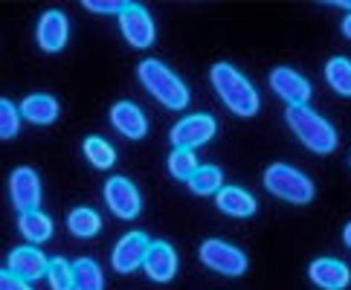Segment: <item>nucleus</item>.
<instances>
[{"mask_svg":"<svg viewBox=\"0 0 351 290\" xmlns=\"http://www.w3.org/2000/svg\"><path fill=\"white\" fill-rule=\"evenodd\" d=\"M209 82H212V87H215L218 99L235 113V117L253 119L258 113V108H261L258 90H256L253 82H250L241 70H235L230 64V61H218V64H212Z\"/></svg>","mask_w":351,"mask_h":290,"instance_id":"obj_1","label":"nucleus"},{"mask_svg":"<svg viewBox=\"0 0 351 290\" xmlns=\"http://www.w3.org/2000/svg\"><path fill=\"white\" fill-rule=\"evenodd\" d=\"M285 122L287 128L293 131V136L299 143H302L308 151H313V154L319 157H328L337 151V131L334 125L319 117L313 108L302 105V108H287L285 110Z\"/></svg>","mask_w":351,"mask_h":290,"instance_id":"obj_2","label":"nucleus"},{"mask_svg":"<svg viewBox=\"0 0 351 290\" xmlns=\"http://www.w3.org/2000/svg\"><path fill=\"white\" fill-rule=\"evenodd\" d=\"M136 79H140V84L145 87V90L169 110H183L186 105H189V99H192L189 87L183 84L180 75L174 70H169L157 58L140 61V67H136Z\"/></svg>","mask_w":351,"mask_h":290,"instance_id":"obj_3","label":"nucleus"},{"mask_svg":"<svg viewBox=\"0 0 351 290\" xmlns=\"http://www.w3.org/2000/svg\"><path fill=\"white\" fill-rule=\"evenodd\" d=\"M261 183H265V189L273 197L285 200V204H293V206H308V204H313V197H317L313 180L305 171L287 166V162H273V166H267Z\"/></svg>","mask_w":351,"mask_h":290,"instance_id":"obj_4","label":"nucleus"},{"mask_svg":"<svg viewBox=\"0 0 351 290\" xmlns=\"http://www.w3.org/2000/svg\"><path fill=\"white\" fill-rule=\"evenodd\" d=\"M197 258L206 270L221 273V276H244L250 264L244 250H238L230 241H221V238H206L197 250Z\"/></svg>","mask_w":351,"mask_h":290,"instance_id":"obj_5","label":"nucleus"},{"mask_svg":"<svg viewBox=\"0 0 351 290\" xmlns=\"http://www.w3.org/2000/svg\"><path fill=\"white\" fill-rule=\"evenodd\" d=\"M215 134H218L215 117H209V113H192V117H183L178 125H171L169 140H171L174 148L195 151L200 145H206Z\"/></svg>","mask_w":351,"mask_h":290,"instance_id":"obj_6","label":"nucleus"},{"mask_svg":"<svg viewBox=\"0 0 351 290\" xmlns=\"http://www.w3.org/2000/svg\"><path fill=\"white\" fill-rule=\"evenodd\" d=\"M119 32L134 49L152 47L157 38L154 18L148 15V9L143 3H125V9L119 12Z\"/></svg>","mask_w":351,"mask_h":290,"instance_id":"obj_7","label":"nucleus"},{"mask_svg":"<svg viewBox=\"0 0 351 290\" xmlns=\"http://www.w3.org/2000/svg\"><path fill=\"white\" fill-rule=\"evenodd\" d=\"M105 204L119 221H134L143 212L140 189L134 186V180L122 178V174H117V178H110L105 183Z\"/></svg>","mask_w":351,"mask_h":290,"instance_id":"obj_8","label":"nucleus"},{"mask_svg":"<svg viewBox=\"0 0 351 290\" xmlns=\"http://www.w3.org/2000/svg\"><path fill=\"white\" fill-rule=\"evenodd\" d=\"M270 90L282 99V102H287V108H302L311 102V82L305 79L302 73H296L291 67H276L270 70Z\"/></svg>","mask_w":351,"mask_h":290,"instance_id":"obj_9","label":"nucleus"},{"mask_svg":"<svg viewBox=\"0 0 351 290\" xmlns=\"http://www.w3.org/2000/svg\"><path fill=\"white\" fill-rule=\"evenodd\" d=\"M9 197L18 212H32L41 206V178L29 166H18L9 174Z\"/></svg>","mask_w":351,"mask_h":290,"instance_id":"obj_10","label":"nucleus"},{"mask_svg":"<svg viewBox=\"0 0 351 290\" xmlns=\"http://www.w3.org/2000/svg\"><path fill=\"white\" fill-rule=\"evenodd\" d=\"M70 38V21L61 9H47L38 18V29H35V41L44 53H61Z\"/></svg>","mask_w":351,"mask_h":290,"instance_id":"obj_11","label":"nucleus"},{"mask_svg":"<svg viewBox=\"0 0 351 290\" xmlns=\"http://www.w3.org/2000/svg\"><path fill=\"white\" fill-rule=\"evenodd\" d=\"M148 247H152V241L145 238V232L122 235L117 241V247H114V253H110V267H114L117 273H125V276L134 273L136 267H143Z\"/></svg>","mask_w":351,"mask_h":290,"instance_id":"obj_12","label":"nucleus"},{"mask_svg":"<svg viewBox=\"0 0 351 290\" xmlns=\"http://www.w3.org/2000/svg\"><path fill=\"white\" fill-rule=\"evenodd\" d=\"M143 270L152 282H160V285L171 282L174 276H178V250H174L169 241H154L145 253Z\"/></svg>","mask_w":351,"mask_h":290,"instance_id":"obj_13","label":"nucleus"},{"mask_svg":"<svg viewBox=\"0 0 351 290\" xmlns=\"http://www.w3.org/2000/svg\"><path fill=\"white\" fill-rule=\"evenodd\" d=\"M110 125L117 128V134H122L125 140H143L148 134V117L140 110V105L128 102V99H122L110 108Z\"/></svg>","mask_w":351,"mask_h":290,"instance_id":"obj_14","label":"nucleus"},{"mask_svg":"<svg viewBox=\"0 0 351 290\" xmlns=\"http://www.w3.org/2000/svg\"><path fill=\"white\" fill-rule=\"evenodd\" d=\"M47 264H49V258L41 253V250L27 244V247H15L9 253L6 270L15 273L23 282H35V279H41V276H47Z\"/></svg>","mask_w":351,"mask_h":290,"instance_id":"obj_15","label":"nucleus"},{"mask_svg":"<svg viewBox=\"0 0 351 290\" xmlns=\"http://www.w3.org/2000/svg\"><path fill=\"white\" fill-rule=\"evenodd\" d=\"M308 279L322 290H346L351 282V270L346 261L337 258H317L308 264Z\"/></svg>","mask_w":351,"mask_h":290,"instance_id":"obj_16","label":"nucleus"},{"mask_svg":"<svg viewBox=\"0 0 351 290\" xmlns=\"http://www.w3.org/2000/svg\"><path fill=\"white\" fill-rule=\"evenodd\" d=\"M215 206L230 218H250V215H256V209H258L256 197L241 186H223L215 195Z\"/></svg>","mask_w":351,"mask_h":290,"instance_id":"obj_17","label":"nucleus"},{"mask_svg":"<svg viewBox=\"0 0 351 290\" xmlns=\"http://www.w3.org/2000/svg\"><path fill=\"white\" fill-rule=\"evenodd\" d=\"M18 110H21V119H27L32 125H53L58 119V113H61L56 96H49V93H32V96H27L18 105Z\"/></svg>","mask_w":351,"mask_h":290,"instance_id":"obj_18","label":"nucleus"},{"mask_svg":"<svg viewBox=\"0 0 351 290\" xmlns=\"http://www.w3.org/2000/svg\"><path fill=\"white\" fill-rule=\"evenodd\" d=\"M18 230H21V235L27 238L32 247H38V244H44V241H49V238H53V218L44 215L41 209L21 212Z\"/></svg>","mask_w":351,"mask_h":290,"instance_id":"obj_19","label":"nucleus"},{"mask_svg":"<svg viewBox=\"0 0 351 290\" xmlns=\"http://www.w3.org/2000/svg\"><path fill=\"white\" fill-rule=\"evenodd\" d=\"M73 290H105V273L93 258L73 261Z\"/></svg>","mask_w":351,"mask_h":290,"instance_id":"obj_20","label":"nucleus"},{"mask_svg":"<svg viewBox=\"0 0 351 290\" xmlns=\"http://www.w3.org/2000/svg\"><path fill=\"white\" fill-rule=\"evenodd\" d=\"M67 230L76 238H93L102 230V218H99V212L90 206H76V209H70V215H67Z\"/></svg>","mask_w":351,"mask_h":290,"instance_id":"obj_21","label":"nucleus"},{"mask_svg":"<svg viewBox=\"0 0 351 290\" xmlns=\"http://www.w3.org/2000/svg\"><path fill=\"white\" fill-rule=\"evenodd\" d=\"M325 82H328L334 93L351 96V58L334 56L328 64H325Z\"/></svg>","mask_w":351,"mask_h":290,"instance_id":"obj_22","label":"nucleus"},{"mask_svg":"<svg viewBox=\"0 0 351 290\" xmlns=\"http://www.w3.org/2000/svg\"><path fill=\"white\" fill-rule=\"evenodd\" d=\"M192 189L195 195H200V197H206V195H218L221 189H223V171L218 169V166H200L192 178H189V183H186Z\"/></svg>","mask_w":351,"mask_h":290,"instance_id":"obj_23","label":"nucleus"},{"mask_svg":"<svg viewBox=\"0 0 351 290\" xmlns=\"http://www.w3.org/2000/svg\"><path fill=\"white\" fill-rule=\"evenodd\" d=\"M82 151H84V157L90 160L93 169H110V166L117 162L114 145H110L108 140H102V136H87L84 145H82Z\"/></svg>","mask_w":351,"mask_h":290,"instance_id":"obj_24","label":"nucleus"},{"mask_svg":"<svg viewBox=\"0 0 351 290\" xmlns=\"http://www.w3.org/2000/svg\"><path fill=\"white\" fill-rule=\"evenodd\" d=\"M200 169V162L195 157V151H186V148H174L169 154V174L174 180H183L189 183V178Z\"/></svg>","mask_w":351,"mask_h":290,"instance_id":"obj_25","label":"nucleus"},{"mask_svg":"<svg viewBox=\"0 0 351 290\" xmlns=\"http://www.w3.org/2000/svg\"><path fill=\"white\" fill-rule=\"evenodd\" d=\"M49 290H73V264L67 258H49L47 276Z\"/></svg>","mask_w":351,"mask_h":290,"instance_id":"obj_26","label":"nucleus"},{"mask_svg":"<svg viewBox=\"0 0 351 290\" xmlns=\"http://www.w3.org/2000/svg\"><path fill=\"white\" fill-rule=\"evenodd\" d=\"M18 134H21V110L9 99H0V140H15Z\"/></svg>","mask_w":351,"mask_h":290,"instance_id":"obj_27","label":"nucleus"},{"mask_svg":"<svg viewBox=\"0 0 351 290\" xmlns=\"http://www.w3.org/2000/svg\"><path fill=\"white\" fill-rule=\"evenodd\" d=\"M84 9L87 12H99V15H117L125 9V3H119V0H84Z\"/></svg>","mask_w":351,"mask_h":290,"instance_id":"obj_28","label":"nucleus"},{"mask_svg":"<svg viewBox=\"0 0 351 290\" xmlns=\"http://www.w3.org/2000/svg\"><path fill=\"white\" fill-rule=\"evenodd\" d=\"M0 290H32V285L18 279L15 273H9V270L0 267Z\"/></svg>","mask_w":351,"mask_h":290,"instance_id":"obj_29","label":"nucleus"},{"mask_svg":"<svg viewBox=\"0 0 351 290\" xmlns=\"http://www.w3.org/2000/svg\"><path fill=\"white\" fill-rule=\"evenodd\" d=\"M340 29H343V35L348 38V41H351V15H346L343 18V23H340Z\"/></svg>","mask_w":351,"mask_h":290,"instance_id":"obj_30","label":"nucleus"},{"mask_svg":"<svg viewBox=\"0 0 351 290\" xmlns=\"http://www.w3.org/2000/svg\"><path fill=\"white\" fill-rule=\"evenodd\" d=\"M343 244H346V247L351 250V221H348V223L343 226Z\"/></svg>","mask_w":351,"mask_h":290,"instance_id":"obj_31","label":"nucleus"},{"mask_svg":"<svg viewBox=\"0 0 351 290\" xmlns=\"http://www.w3.org/2000/svg\"><path fill=\"white\" fill-rule=\"evenodd\" d=\"M348 162H351V160H348Z\"/></svg>","mask_w":351,"mask_h":290,"instance_id":"obj_32","label":"nucleus"}]
</instances>
